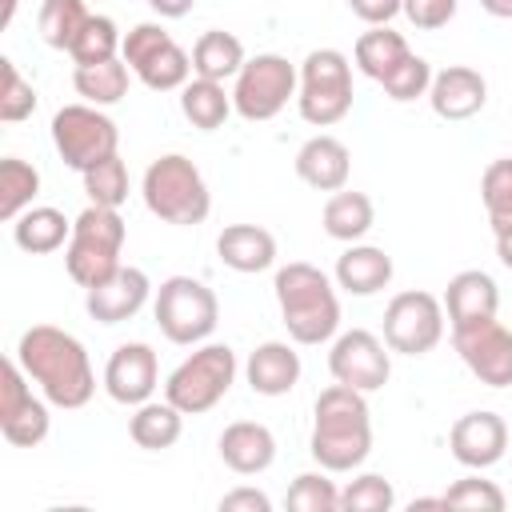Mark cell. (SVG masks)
I'll use <instances>...</instances> for the list:
<instances>
[{
  "mask_svg": "<svg viewBox=\"0 0 512 512\" xmlns=\"http://www.w3.org/2000/svg\"><path fill=\"white\" fill-rule=\"evenodd\" d=\"M272 292L292 344L316 348L340 332V296H336V280L324 268L308 260H288L284 268H276Z\"/></svg>",
  "mask_w": 512,
  "mask_h": 512,
  "instance_id": "cell-3",
  "label": "cell"
},
{
  "mask_svg": "<svg viewBox=\"0 0 512 512\" xmlns=\"http://www.w3.org/2000/svg\"><path fill=\"white\" fill-rule=\"evenodd\" d=\"M120 44H124V32L116 28L112 16H92L84 24V32L76 36L72 44V60L76 64H104V60H116L120 56Z\"/></svg>",
  "mask_w": 512,
  "mask_h": 512,
  "instance_id": "cell-37",
  "label": "cell"
},
{
  "mask_svg": "<svg viewBox=\"0 0 512 512\" xmlns=\"http://www.w3.org/2000/svg\"><path fill=\"white\" fill-rule=\"evenodd\" d=\"M348 8L372 28V24H392L404 12V0H348Z\"/></svg>",
  "mask_w": 512,
  "mask_h": 512,
  "instance_id": "cell-44",
  "label": "cell"
},
{
  "mask_svg": "<svg viewBox=\"0 0 512 512\" xmlns=\"http://www.w3.org/2000/svg\"><path fill=\"white\" fill-rule=\"evenodd\" d=\"M192 4H196V0H148V8H152L160 20H180V16L192 12Z\"/></svg>",
  "mask_w": 512,
  "mask_h": 512,
  "instance_id": "cell-46",
  "label": "cell"
},
{
  "mask_svg": "<svg viewBox=\"0 0 512 512\" xmlns=\"http://www.w3.org/2000/svg\"><path fill=\"white\" fill-rule=\"evenodd\" d=\"M156 388H160V360H156V348L144 344V340L116 344V352H112L108 364H104V392H108L116 404L136 408V404L152 400Z\"/></svg>",
  "mask_w": 512,
  "mask_h": 512,
  "instance_id": "cell-16",
  "label": "cell"
},
{
  "mask_svg": "<svg viewBox=\"0 0 512 512\" xmlns=\"http://www.w3.org/2000/svg\"><path fill=\"white\" fill-rule=\"evenodd\" d=\"M216 452H220L224 468H232L236 476H260L276 460V436L260 420H232L220 432Z\"/></svg>",
  "mask_w": 512,
  "mask_h": 512,
  "instance_id": "cell-20",
  "label": "cell"
},
{
  "mask_svg": "<svg viewBox=\"0 0 512 512\" xmlns=\"http://www.w3.org/2000/svg\"><path fill=\"white\" fill-rule=\"evenodd\" d=\"M452 344L464 360V368L488 384V388H508L512 384V332L492 316L468 328H452Z\"/></svg>",
  "mask_w": 512,
  "mask_h": 512,
  "instance_id": "cell-15",
  "label": "cell"
},
{
  "mask_svg": "<svg viewBox=\"0 0 512 512\" xmlns=\"http://www.w3.org/2000/svg\"><path fill=\"white\" fill-rule=\"evenodd\" d=\"M180 112L192 128L200 132H216L224 128V120L236 112L232 108V92L220 84V80H204V76H192L184 88H180Z\"/></svg>",
  "mask_w": 512,
  "mask_h": 512,
  "instance_id": "cell-31",
  "label": "cell"
},
{
  "mask_svg": "<svg viewBox=\"0 0 512 512\" xmlns=\"http://www.w3.org/2000/svg\"><path fill=\"white\" fill-rule=\"evenodd\" d=\"M328 372H332V380H340L356 392H380L392 376V348L384 344V336H376L368 328L336 332L332 348H328Z\"/></svg>",
  "mask_w": 512,
  "mask_h": 512,
  "instance_id": "cell-13",
  "label": "cell"
},
{
  "mask_svg": "<svg viewBox=\"0 0 512 512\" xmlns=\"http://www.w3.org/2000/svg\"><path fill=\"white\" fill-rule=\"evenodd\" d=\"M68 236H72V220L52 204H32L12 220V240L28 256H48V252L64 248Z\"/></svg>",
  "mask_w": 512,
  "mask_h": 512,
  "instance_id": "cell-26",
  "label": "cell"
},
{
  "mask_svg": "<svg viewBox=\"0 0 512 512\" xmlns=\"http://www.w3.org/2000/svg\"><path fill=\"white\" fill-rule=\"evenodd\" d=\"M300 352L288 344V340H264L248 352V364H244V376H248V388L256 396H288L296 384H300Z\"/></svg>",
  "mask_w": 512,
  "mask_h": 512,
  "instance_id": "cell-23",
  "label": "cell"
},
{
  "mask_svg": "<svg viewBox=\"0 0 512 512\" xmlns=\"http://www.w3.org/2000/svg\"><path fill=\"white\" fill-rule=\"evenodd\" d=\"M444 300L424 292V288H408L396 292L384 308V344L400 356H428L440 340H444Z\"/></svg>",
  "mask_w": 512,
  "mask_h": 512,
  "instance_id": "cell-12",
  "label": "cell"
},
{
  "mask_svg": "<svg viewBox=\"0 0 512 512\" xmlns=\"http://www.w3.org/2000/svg\"><path fill=\"white\" fill-rule=\"evenodd\" d=\"M120 60L152 92H180L192 80V56L156 20H144V24H136V28L124 32Z\"/></svg>",
  "mask_w": 512,
  "mask_h": 512,
  "instance_id": "cell-10",
  "label": "cell"
},
{
  "mask_svg": "<svg viewBox=\"0 0 512 512\" xmlns=\"http://www.w3.org/2000/svg\"><path fill=\"white\" fill-rule=\"evenodd\" d=\"M352 64L340 48H312L300 64L296 112L312 128H332L352 112Z\"/></svg>",
  "mask_w": 512,
  "mask_h": 512,
  "instance_id": "cell-8",
  "label": "cell"
},
{
  "mask_svg": "<svg viewBox=\"0 0 512 512\" xmlns=\"http://www.w3.org/2000/svg\"><path fill=\"white\" fill-rule=\"evenodd\" d=\"M428 104L440 120H472L476 112H484L488 104V80L468 68V64H448L432 76V88H428Z\"/></svg>",
  "mask_w": 512,
  "mask_h": 512,
  "instance_id": "cell-19",
  "label": "cell"
},
{
  "mask_svg": "<svg viewBox=\"0 0 512 512\" xmlns=\"http://www.w3.org/2000/svg\"><path fill=\"white\" fill-rule=\"evenodd\" d=\"M496 236V256H500V264L512 272V228L508 232H492Z\"/></svg>",
  "mask_w": 512,
  "mask_h": 512,
  "instance_id": "cell-47",
  "label": "cell"
},
{
  "mask_svg": "<svg viewBox=\"0 0 512 512\" xmlns=\"http://www.w3.org/2000/svg\"><path fill=\"white\" fill-rule=\"evenodd\" d=\"M128 240V224L120 216V208H104V204H88L76 220H72V236L64 244V268L68 276L88 292L96 284H104L108 276L120 272V252Z\"/></svg>",
  "mask_w": 512,
  "mask_h": 512,
  "instance_id": "cell-5",
  "label": "cell"
},
{
  "mask_svg": "<svg viewBox=\"0 0 512 512\" xmlns=\"http://www.w3.org/2000/svg\"><path fill=\"white\" fill-rule=\"evenodd\" d=\"M52 144L72 172H84L120 148L116 120L96 104H64L52 116Z\"/></svg>",
  "mask_w": 512,
  "mask_h": 512,
  "instance_id": "cell-11",
  "label": "cell"
},
{
  "mask_svg": "<svg viewBox=\"0 0 512 512\" xmlns=\"http://www.w3.org/2000/svg\"><path fill=\"white\" fill-rule=\"evenodd\" d=\"M480 200L488 212L492 232H508L512 228V156L492 160L480 176Z\"/></svg>",
  "mask_w": 512,
  "mask_h": 512,
  "instance_id": "cell-35",
  "label": "cell"
},
{
  "mask_svg": "<svg viewBox=\"0 0 512 512\" xmlns=\"http://www.w3.org/2000/svg\"><path fill=\"white\" fill-rule=\"evenodd\" d=\"M348 172H352V152L344 140L328 132L308 136L296 152V176L316 192H340L348 184Z\"/></svg>",
  "mask_w": 512,
  "mask_h": 512,
  "instance_id": "cell-22",
  "label": "cell"
},
{
  "mask_svg": "<svg viewBox=\"0 0 512 512\" xmlns=\"http://www.w3.org/2000/svg\"><path fill=\"white\" fill-rule=\"evenodd\" d=\"M508 440H512V432H508L504 416H500V412H488V408L464 412V416L452 424V432H448L452 460L464 464V468H476V472L500 464L504 452H508Z\"/></svg>",
  "mask_w": 512,
  "mask_h": 512,
  "instance_id": "cell-17",
  "label": "cell"
},
{
  "mask_svg": "<svg viewBox=\"0 0 512 512\" xmlns=\"http://www.w3.org/2000/svg\"><path fill=\"white\" fill-rule=\"evenodd\" d=\"M52 416H48V400L32 392V380L24 376V368L12 360H4L0 368V432L12 448H36L48 440Z\"/></svg>",
  "mask_w": 512,
  "mask_h": 512,
  "instance_id": "cell-14",
  "label": "cell"
},
{
  "mask_svg": "<svg viewBox=\"0 0 512 512\" xmlns=\"http://www.w3.org/2000/svg\"><path fill=\"white\" fill-rule=\"evenodd\" d=\"M500 308V288L484 268H464L444 288V316L448 328H468L480 320H492Z\"/></svg>",
  "mask_w": 512,
  "mask_h": 512,
  "instance_id": "cell-21",
  "label": "cell"
},
{
  "mask_svg": "<svg viewBox=\"0 0 512 512\" xmlns=\"http://www.w3.org/2000/svg\"><path fill=\"white\" fill-rule=\"evenodd\" d=\"M504 492L492 484V480H484L476 468L468 472V476H460L448 492H444V508H472V512H504Z\"/></svg>",
  "mask_w": 512,
  "mask_h": 512,
  "instance_id": "cell-41",
  "label": "cell"
},
{
  "mask_svg": "<svg viewBox=\"0 0 512 512\" xmlns=\"http://www.w3.org/2000/svg\"><path fill=\"white\" fill-rule=\"evenodd\" d=\"M152 296H156V288H152L148 272H144V268H132V264H120L116 276H108L104 284H96V288L84 292V308H88V316L100 320V324H124V320H132Z\"/></svg>",
  "mask_w": 512,
  "mask_h": 512,
  "instance_id": "cell-18",
  "label": "cell"
},
{
  "mask_svg": "<svg viewBox=\"0 0 512 512\" xmlns=\"http://www.w3.org/2000/svg\"><path fill=\"white\" fill-rule=\"evenodd\" d=\"M16 364L52 408L76 412L96 396V372H92L88 348L56 324L24 328L16 340Z\"/></svg>",
  "mask_w": 512,
  "mask_h": 512,
  "instance_id": "cell-1",
  "label": "cell"
},
{
  "mask_svg": "<svg viewBox=\"0 0 512 512\" xmlns=\"http://www.w3.org/2000/svg\"><path fill=\"white\" fill-rule=\"evenodd\" d=\"M392 504V480H384L380 472H360L340 488V512H388Z\"/></svg>",
  "mask_w": 512,
  "mask_h": 512,
  "instance_id": "cell-39",
  "label": "cell"
},
{
  "mask_svg": "<svg viewBox=\"0 0 512 512\" xmlns=\"http://www.w3.org/2000/svg\"><path fill=\"white\" fill-rule=\"evenodd\" d=\"M320 224L332 240L340 244H356L372 232L376 224V208H372V196L368 192H352V188H340L324 200V212H320Z\"/></svg>",
  "mask_w": 512,
  "mask_h": 512,
  "instance_id": "cell-27",
  "label": "cell"
},
{
  "mask_svg": "<svg viewBox=\"0 0 512 512\" xmlns=\"http://www.w3.org/2000/svg\"><path fill=\"white\" fill-rule=\"evenodd\" d=\"M480 8L496 20H512V0H480Z\"/></svg>",
  "mask_w": 512,
  "mask_h": 512,
  "instance_id": "cell-48",
  "label": "cell"
},
{
  "mask_svg": "<svg viewBox=\"0 0 512 512\" xmlns=\"http://www.w3.org/2000/svg\"><path fill=\"white\" fill-rule=\"evenodd\" d=\"M332 280L348 296H376L380 288L392 284V256L384 248H376V244H360L356 240L336 256Z\"/></svg>",
  "mask_w": 512,
  "mask_h": 512,
  "instance_id": "cell-24",
  "label": "cell"
},
{
  "mask_svg": "<svg viewBox=\"0 0 512 512\" xmlns=\"http://www.w3.org/2000/svg\"><path fill=\"white\" fill-rule=\"evenodd\" d=\"M40 196V172L36 164L20 160V156H4L0 160V220H16L24 208H32V200Z\"/></svg>",
  "mask_w": 512,
  "mask_h": 512,
  "instance_id": "cell-34",
  "label": "cell"
},
{
  "mask_svg": "<svg viewBox=\"0 0 512 512\" xmlns=\"http://www.w3.org/2000/svg\"><path fill=\"white\" fill-rule=\"evenodd\" d=\"M300 68L288 64L280 52H256L244 60V68L232 80V108L248 124H264L284 112L288 100H296Z\"/></svg>",
  "mask_w": 512,
  "mask_h": 512,
  "instance_id": "cell-9",
  "label": "cell"
},
{
  "mask_svg": "<svg viewBox=\"0 0 512 512\" xmlns=\"http://www.w3.org/2000/svg\"><path fill=\"white\" fill-rule=\"evenodd\" d=\"M236 384V352L228 344H196L192 356H184L168 380H164V400H172L184 416H204L212 412L228 388Z\"/></svg>",
  "mask_w": 512,
  "mask_h": 512,
  "instance_id": "cell-7",
  "label": "cell"
},
{
  "mask_svg": "<svg viewBox=\"0 0 512 512\" xmlns=\"http://www.w3.org/2000/svg\"><path fill=\"white\" fill-rule=\"evenodd\" d=\"M140 196L156 220L176 224V228L204 224L212 212V192H208L204 172L180 152H164L144 168Z\"/></svg>",
  "mask_w": 512,
  "mask_h": 512,
  "instance_id": "cell-4",
  "label": "cell"
},
{
  "mask_svg": "<svg viewBox=\"0 0 512 512\" xmlns=\"http://www.w3.org/2000/svg\"><path fill=\"white\" fill-rule=\"evenodd\" d=\"M36 88L20 76V68L4 56L0 60V120L4 124H20V120H28L32 112H36Z\"/></svg>",
  "mask_w": 512,
  "mask_h": 512,
  "instance_id": "cell-40",
  "label": "cell"
},
{
  "mask_svg": "<svg viewBox=\"0 0 512 512\" xmlns=\"http://www.w3.org/2000/svg\"><path fill=\"white\" fill-rule=\"evenodd\" d=\"M216 256L224 268L240 276H256L276 264V236L260 224H228L216 236Z\"/></svg>",
  "mask_w": 512,
  "mask_h": 512,
  "instance_id": "cell-25",
  "label": "cell"
},
{
  "mask_svg": "<svg viewBox=\"0 0 512 512\" xmlns=\"http://www.w3.org/2000/svg\"><path fill=\"white\" fill-rule=\"evenodd\" d=\"M244 44L240 36L224 32V28H208L200 32V40L192 44V76H204V80H236V72L244 68Z\"/></svg>",
  "mask_w": 512,
  "mask_h": 512,
  "instance_id": "cell-30",
  "label": "cell"
},
{
  "mask_svg": "<svg viewBox=\"0 0 512 512\" xmlns=\"http://www.w3.org/2000/svg\"><path fill=\"white\" fill-rule=\"evenodd\" d=\"M92 20L88 4L84 0H44L40 4V16H36V28H40V40L56 52H72L76 36L84 32V24Z\"/></svg>",
  "mask_w": 512,
  "mask_h": 512,
  "instance_id": "cell-33",
  "label": "cell"
},
{
  "mask_svg": "<svg viewBox=\"0 0 512 512\" xmlns=\"http://www.w3.org/2000/svg\"><path fill=\"white\" fill-rule=\"evenodd\" d=\"M432 64L424 60V56H408L392 76H384L380 84H384V92H388V100H396V104H412V100H420V96H428V88H432Z\"/></svg>",
  "mask_w": 512,
  "mask_h": 512,
  "instance_id": "cell-42",
  "label": "cell"
},
{
  "mask_svg": "<svg viewBox=\"0 0 512 512\" xmlns=\"http://www.w3.org/2000/svg\"><path fill=\"white\" fill-rule=\"evenodd\" d=\"M84 192H88V204H104V208H120L128 200V168L120 160V152L104 156L100 164L84 168Z\"/></svg>",
  "mask_w": 512,
  "mask_h": 512,
  "instance_id": "cell-36",
  "label": "cell"
},
{
  "mask_svg": "<svg viewBox=\"0 0 512 512\" xmlns=\"http://www.w3.org/2000/svg\"><path fill=\"white\" fill-rule=\"evenodd\" d=\"M308 452L328 472H356L372 452V408L368 392L332 380L312 404Z\"/></svg>",
  "mask_w": 512,
  "mask_h": 512,
  "instance_id": "cell-2",
  "label": "cell"
},
{
  "mask_svg": "<svg viewBox=\"0 0 512 512\" xmlns=\"http://www.w3.org/2000/svg\"><path fill=\"white\" fill-rule=\"evenodd\" d=\"M284 504H288L292 512H336V508H340V488L328 480V468H320V472H300V476L288 484Z\"/></svg>",
  "mask_w": 512,
  "mask_h": 512,
  "instance_id": "cell-38",
  "label": "cell"
},
{
  "mask_svg": "<svg viewBox=\"0 0 512 512\" xmlns=\"http://www.w3.org/2000/svg\"><path fill=\"white\" fill-rule=\"evenodd\" d=\"M184 432V412L172 404V400H144L132 408L128 416V436L136 448H148V452H164L180 440Z\"/></svg>",
  "mask_w": 512,
  "mask_h": 512,
  "instance_id": "cell-28",
  "label": "cell"
},
{
  "mask_svg": "<svg viewBox=\"0 0 512 512\" xmlns=\"http://www.w3.org/2000/svg\"><path fill=\"white\" fill-rule=\"evenodd\" d=\"M16 4H20V0H4V12H0V28H8V24H12V16H16Z\"/></svg>",
  "mask_w": 512,
  "mask_h": 512,
  "instance_id": "cell-49",
  "label": "cell"
},
{
  "mask_svg": "<svg viewBox=\"0 0 512 512\" xmlns=\"http://www.w3.org/2000/svg\"><path fill=\"white\" fill-rule=\"evenodd\" d=\"M152 316H156V328L164 332V340H172L180 348H196L216 332L220 300L196 276H168V280H160V288L152 296Z\"/></svg>",
  "mask_w": 512,
  "mask_h": 512,
  "instance_id": "cell-6",
  "label": "cell"
},
{
  "mask_svg": "<svg viewBox=\"0 0 512 512\" xmlns=\"http://www.w3.org/2000/svg\"><path fill=\"white\" fill-rule=\"evenodd\" d=\"M128 64L116 56V60H104V64H76L72 72V88L84 104H96V108H108V104H120L128 96Z\"/></svg>",
  "mask_w": 512,
  "mask_h": 512,
  "instance_id": "cell-32",
  "label": "cell"
},
{
  "mask_svg": "<svg viewBox=\"0 0 512 512\" xmlns=\"http://www.w3.org/2000/svg\"><path fill=\"white\" fill-rule=\"evenodd\" d=\"M408 56H412L408 40H404L400 32H392L388 24H372L368 32L356 36V48H352L356 68H360L368 80H376V84H380L384 76H392Z\"/></svg>",
  "mask_w": 512,
  "mask_h": 512,
  "instance_id": "cell-29",
  "label": "cell"
},
{
  "mask_svg": "<svg viewBox=\"0 0 512 512\" xmlns=\"http://www.w3.org/2000/svg\"><path fill=\"white\" fill-rule=\"evenodd\" d=\"M220 512H272V500L260 488H232L220 496Z\"/></svg>",
  "mask_w": 512,
  "mask_h": 512,
  "instance_id": "cell-45",
  "label": "cell"
},
{
  "mask_svg": "<svg viewBox=\"0 0 512 512\" xmlns=\"http://www.w3.org/2000/svg\"><path fill=\"white\" fill-rule=\"evenodd\" d=\"M460 0H404V16L420 32H436L456 16Z\"/></svg>",
  "mask_w": 512,
  "mask_h": 512,
  "instance_id": "cell-43",
  "label": "cell"
}]
</instances>
